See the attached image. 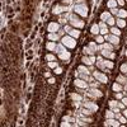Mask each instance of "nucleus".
Returning a JSON list of instances; mask_svg holds the SVG:
<instances>
[{
  "instance_id": "5",
  "label": "nucleus",
  "mask_w": 127,
  "mask_h": 127,
  "mask_svg": "<svg viewBox=\"0 0 127 127\" xmlns=\"http://www.w3.org/2000/svg\"><path fill=\"white\" fill-rule=\"evenodd\" d=\"M93 76H94V78L99 81V83H108V78L104 74H102L101 71H94V74H93Z\"/></svg>"
},
{
  "instance_id": "1",
  "label": "nucleus",
  "mask_w": 127,
  "mask_h": 127,
  "mask_svg": "<svg viewBox=\"0 0 127 127\" xmlns=\"http://www.w3.org/2000/svg\"><path fill=\"white\" fill-rule=\"evenodd\" d=\"M76 38L74 37H71V36H65L61 38V43L65 46V47H68V48H74L76 46Z\"/></svg>"
},
{
  "instance_id": "30",
  "label": "nucleus",
  "mask_w": 127,
  "mask_h": 127,
  "mask_svg": "<svg viewBox=\"0 0 127 127\" xmlns=\"http://www.w3.org/2000/svg\"><path fill=\"white\" fill-rule=\"evenodd\" d=\"M111 32H112V34H114V36H119V34H121V31H119L118 28H116V27H112V28H111Z\"/></svg>"
},
{
  "instance_id": "11",
  "label": "nucleus",
  "mask_w": 127,
  "mask_h": 127,
  "mask_svg": "<svg viewBox=\"0 0 127 127\" xmlns=\"http://www.w3.org/2000/svg\"><path fill=\"white\" fill-rule=\"evenodd\" d=\"M89 95H92V97H95V98H101V97H103V93H102L101 90L95 89V88H93V89L89 92Z\"/></svg>"
},
{
  "instance_id": "45",
  "label": "nucleus",
  "mask_w": 127,
  "mask_h": 127,
  "mask_svg": "<svg viewBox=\"0 0 127 127\" xmlns=\"http://www.w3.org/2000/svg\"><path fill=\"white\" fill-rule=\"evenodd\" d=\"M116 98H117V99H122L123 97H122V94H121V93L117 92V93H116Z\"/></svg>"
},
{
  "instance_id": "4",
  "label": "nucleus",
  "mask_w": 127,
  "mask_h": 127,
  "mask_svg": "<svg viewBox=\"0 0 127 127\" xmlns=\"http://www.w3.org/2000/svg\"><path fill=\"white\" fill-rule=\"evenodd\" d=\"M104 40L108 41L109 43H112V45H118L119 43L118 36H114V34H104Z\"/></svg>"
},
{
  "instance_id": "35",
  "label": "nucleus",
  "mask_w": 127,
  "mask_h": 127,
  "mask_svg": "<svg viewBox=\"0 0 127 127\" xmlns=\"http://www.w3.org/2000/svg\"><path fill=\"white\" fill-rule=\"evenodd\" d=\"M107 24H109V25H114V24H116L114 18H112V17H111V18H109V19L107 20Z\"/></svg>"
},
{
  "instance_id": "14",
  "label": "nucleus",
  "mask_w": 127,
  "mask_h": 127,
  "mask_svg": "<svg viewBox=\"0 0 127 127\" xmlns=\"http://www.w3.org/2000/svg\"><path fill=\"white\" fill-rule=\"evenodd\" d=\"M59 57L61 59V60H66V61H69L70 57H71V55H70V52L65 51V52H62V53H59Z\"/></svg>"
},
{
  "instance_id": "17",
  "label": "nucleus",
  "mask_w": 127,
  "mask_h": 127,
  "mask_svg": "<svg viewBox=\"0 0 127 127\" xmlns=\"http://www.w3.org/2000/svg\"><path fill=\"white\" fill-rule=\"evenodd\" d=\"M55 51H56L57 53H62V52H65V51H66V47L62 45V43H60V45H57V46H56V50H55Z\"/></svg>"
},
{
  "instance_id": "13",
  "label": "nucleus",
  "mask_w": 127,
  "mask_h": 127,
  "mask_svg": "<svg viewBox=\"0 0 127 127\" xmlns=\"http://www.w3.org/2000/svg\"><path fill=\"white\" fill-rule=\"evenodd\" d=\"M102 56H104V57H107V59H114V56L116 55L113 53V52H111V51H108V50H102Z\"/></svg>"
},
{
  "instance_id": "51",
  "label": "nucleus",
  "mask_w": 127,
  "mask_h": 127,
  "mask_svg": "<svg viewBox=\"0 0 127 127\" xmlns=\"http://www.w3.org/2000/svg\"><path fill=\"white\" fill-rule=\"evenodd\" d=\"M126 56H127V51H126Z\"/></svg>"
},
{
  "instance_id": "22",
  "label": "nucleus",
  "mask_w": 127,
  "mask_h": 127,
  "mask_svg": "<svg viewBox=\"0 0 127 127\" xmlns=\"http://www.w3.org/2000/svg\"><path fill=\"white\" fill-rule=\"evenodd\" d=\"M112 89H113L116 93H117V92H122V86H121L119 83H114L113 86H112Z\"/></svg>"
},
{
  "instance_id": "28",
  "label": "nucleus",
  "mask_w": 127,
  "mask_h": 127,
  "mask_svg": "<svg viewBox=\"0 0 127 127\" xmlns=\"http://www.w3.org/2000/svg\"><path fill=\"white\" fill-rule=\"evenodd\" d=\"M118 17L119 18H126L127 17V10H123V9H121V10H118Z\"/></svg>"
},
{
  "instance_id": "10",
  "label": "nucleus",
  "mask_w": 127,
  "mask_h": 127,
  "mask_svg": "<svg viewBox=\"0 0 127 127\" xmlns=\"http://www.w3.org/2000/svg\"><path fill=\"white\" fill-rule=\"evenodd\" d=\"M84 107H85V108H89L92 112L98 111V106H97V104H94V103H92V102H85V103H84Z\"/></svg>"
},
{
  "instance_id": "42",
  "label": "nucleus",
  "mask_w": 127,
  "mask_h": 127,
  "mask_svg": "<svg viewBox=\"0 0 127 127\" xmlns=\"http://www.w3.org/2000/svg\"><path fill=\"white\" fill-rule=\"evenodd\" d=\"M117 107H118L119 109H123V108H125L126 106H125V104H123V103H121V102H118V104H117Z\"/></svg>"
},
{
  "instance_id": "46",
  "label": "nucleus",
  "mask_w": 127,
  "mask_h": 127,
  "mask_svg": "<svg viewBox=\"0 0 127 127\" xmlns=\"http://www.w3.org/2000/svg\"><path fill=\"white\" fill-rule=\"evenodd\" d=\"M122 103L125 104L126 107H127V98H122Z\"/></svg>"
},
{
  "instance_id": "33",
  "label": "nucleus",
  "mask_w": 127,
  "mask_h": 127,
  "mask_svg": "<svg viewBox=\"0 0 127 127\" xmlns=\"http://www.w3.org/2000/svg\"><path fill=\"white\" fill-rule=\"evenodd\" d=\"M79 73H85V74H89V70H88L85 66H79Z\"/></svg>"
},
{
  "instance_id": "18",
  "label": "nucleus",
  "mask_w": 127,
  "mask_h": 127,
  "mask_svg": "<svg viewBox=\"0 0 127 127\" xmlns=\"http://www.w3.org/2000/svg\"><path fill=\"white\" fill-rule=\"evenodd\" d=\"M109 18H111V12H104V13H102V15H101V19H102L103 22L108 20Z\"/></svg>"
},
{
  "instance_id": "8",
  "label": "nucleus",
  "mask_w": 127,
  "mask_h": 127,
  "mask_svg": "<svg viewBox=\"0 0 127 127\" xmlns=\"http://www.w3.org/2000/svg\"><path fill=\"white\" fill-rule=\"evenodd\" d=\"M74 83H75V85H76V86H78V88H81V89H86V88H88L86 81H85V80H83V79H76Z\"/></svg>"
},
{
  "instance_id": "37",
  "label": "nucleus",
  "mask_w": 127,
  "mask_h": 127,
  "mask_svg": "<svg viewBox=\"0 0 127 127\" xmlns=\"http://www.w3.org/2000/svg\"><path fill=\"white\" fill-rule=\"evenodd\" d=\"M55 59H56V57H55L53 56V55H46V60H48V61H55Z\"/></svg>"
},
{
  "instance_id": "49",
  "label": "nucleus",
  "mask_w": 127,
  "mask_h": 127,
  "mask_svg": "<svg viewBox=\"0 0 127 127\" xmlns=\"http://www.w3.org/2000/svg\"><path fill=\"white\" fill-rule=\"evenodd\" d=\"M123 116L127 118V108H125V111H123Z\"/></svg>"
},
{
  "instance_id": "50",
  "label": "nucleus",
  "mask_w": 127,
  "mask_h": 127,
  "mask_svg": "<svg viewBox=\"0 0 127 127\" xmlns=\"http://www.w3.org/2000/svg\"><path fill=\"white\" fill-rule=\"evenodd\" d=\"M45 76H46V78H50L51 75H50V73H46V74H45Z\"/></svg>"
},
{
  "instance_id": "2",
  "label": "nucleus",
  "mask_w": 127,
  "mask_h": 127,
  "mask_svg": "<svg viewBox=\"0 0 127 127\" xmlns=\"http://www.w3.org/2000/svg\"><path fill=\"white\" fill-rule=\"evenodd\" d=\"M69 19H70V24L73 27H75V28H83V27H84V22H81L78 17L74 15V14L70 15Z\"/></svg>"
},
{
  "instance_id": "29",
  "label": "nucleus",
  "mask_w": 127,
  "mask_h": 127,
  "mask_svg": "<svg viewBox=\"0 0 127 127\" xmlns=\"http://www.w3.org/2000/svg\"><path fill=\"white\" fill-rule=\"evenodd\" d=\"M83 51H84V53H88V55H94V51H93V50L90 48V47H84L83 48Z\"/></svg>"
},
{
  "instance_id": "24",
  "label": "nucleus",
  "mask_w": 127,
  "mask_h": 127,
  "mask_svg": "<svg viewBox=\"0 0 127 127\" xmlns=\"http://www.w3.org/2000/svg\"><path fill=\"white\" fill-rule=\"evenodd\" d=\"M116 23H117V25L119 27V28H123V27L126 25V22L123 20V18H118L117 20H116Z\"/></svg>"
},
{
  "instance_id": "25",
  "label": "nucleus",
  "mask_w": 127,
  "mask_h": 127,
  "mask_svg": "<svg viewBox=\"0 0 127 127\" xmlns=\"http://www.w3.org/2000/svg\"><path fill=\"white\" fill-rule=\"evenodd\" d=\"M117 4H118V3H117V0H109L107 5H108V8H111V9H112V8H116V7H117Z\"/></svg>"
},
{
  "instance_id": "15",
  "label": "nucleus",
  "mask_w": 127,
  "mask_h": 127,
  "mask_svg": "<svg viewBox=\"0 0 127 127\" xmlns=\"http://www.w3.org/2000/svg\"><path fill=\"white\" fill-rule=\"evenodd\" d=\"M90 32L93 33V34L98 36L99 33H101V28H99V25H98V24H93V25H92V28H90Z\"/></svg>"
},
{
  "instance_id": "21",
  "label": "nucleus",
  "mask_w": 127,
  "mask_h": 127,
  "mask_svg": "<svg viewBox=\"0 0 127 127\" xmlns=\"http://www.w3.org/2000/svg\"><path fill=\"white\" fill-rule=\"evenodd\" d=\"M116 118H117L121 123H126L127 122V118L125 117V116H121L119 113H116Z\"/></svg>"
},
{
  "instance_id": "16",
  "label": "nucleus",
  "mask_w": 127,
  "mask_h": 127,
  "mask_svg": "<svg viewBox=\"0 0 127 127\" xmlns=\"http://www.w3.org/2000/svg\"><path fill=\"white\" fill-rule=\"evenodd\" d=\"M69 36H71V37H74V38H78L79 36H80V31H78V28H73L70 32H69Z\"/></svg>"
},
{
  "instance_id": "32",
  "label": "nucleus",
  "mask_w": 127,
  "mask_h": 127,
  "mask_svg": "<svg viewBox=\"0 0 127 127\" xmlns=\"http://www.w3.org/2000/svg\"><path fill=\"white\" fill-rule=\"evenodd\" d=\"M95 41H97V43H101V45H102V43H104V41H106V40H104V37H103V36H99V34H98Z\"/></svg>"
},
{
  "instance_id": "39",
  "label": "nucleus",
  "mask_w": 127,
  "mask_h": 127,
  "mask_svg": "<svg viewBox=\"0 0 127 127\" xmlns=\"http://www.w3.org/2000/svg\"><path fill=\"white\" fill-rule=\"evenodd\" d=\"M117 104H118V102H116V101H111V102H109V106H111V108L117 107Z\"/></svg>"
},
{
  "instance_id": "31",
  "label": "nucleus",
  "mask_w": 127,
  "mask_h": 127,
  "mask_svg": "<svg viewBox=\"0 0 127 127\" xmlns=\"http://www.w3.org/2000/svg\"><path fill=\"white\" fill-rule=\"evenodd\" d=\"M104 65H106V68H108V69H113V62L112 61H108V60H104Z\"/></svg>"
},
{
  "instance_id": "19",
  "label": "nucleus",
  "mask_w": 127,
  "mask_h": 127,
  "mask_svg": "<svg viewBox=\"0 0 127 127\" xmlns=\"http://www.w3.org/2000/svg\"><path fill=\"white\" fill-rule=\"evenodd\" d=\"M59 37H60V34H59L57 32H56V33H50V34H48V40H51V41H57Z\"/></svg>"
},
{
  "instance_id": "23",
  "label": "nucleus",
  "mask_w": 127,
  "mask_h": 127,
  "mask_svg": "<svg viewBox=\"0 0 127 127\" xmlns=\"http://www.w3.org/2000/svg\"><path fill=\"white\" fill-rule=\"evenodd\" d=\"M117 83H119V84H127V79L123 75H118L117 76Z\"/></svg>"
},
{
  "instance_id": "26",
  "label": "nucleus",
  "mask_w": 127,
  "mask_h": 127,
  "mask_svg": "<svg viewBox=\"0 0 127 127\" xmlns=\"http://www.w3.org/2000/svg\"><path fill=\"white\" fill-rule=\"evenodd\" d=\"M70 97L71 98H73L74 99V101H78V102H81V95H79V94H75V93H71V94H70Z\"/></svg>"
},
{
  "instance_id": "40",
  "label": "nucleus",
  "mask_w": 127,
  "mask_h": 127,
  "mask_svg": "<svg viewBox=\"0 0 127 127\" xmlns=\"http://www.w3.org/2000/svg\"><path fill=\"white\" fill-rule=\"evenodd\" d=\"M61 73H62V69L61 68H59V66H57V68H55V74L59 75V74H61Z\"/></svg>"
},
{
  "instance_id": "41",
  "label": "nucleus",
  "mask_w": 127,
  "mask_h": 127,
  "mask_svg": "<svg viewBox=\"0 0 127 127\" xmlns=\"http://www.w3.org/2000/svg\"><path fill=\"white\" fill-rule=\"evenodd\" d=\"M71 29H73V28H71L70 25H65V27H64V31H65V32H68V33H69Z\"/></svg>"
},
{
  "instance_id": "20",
  "label": "nucleus",
  "mask_w": 127,
  "mask_h": 127,
  "mask_svg": "<svg viewBox=\"0 0 127 127\" xmlns=\"http://www.w3.org/2000/svg\"><path fill=\"white\" fill-rule=\"evenodd\" d=\"M56 43L55 42H48L47 45H46V47H47V50H50V51H55V50H56Z\"/></svg>"
},
{
  "instance_id": "47",
  "label": "nucleus",
  "mask_w": 127,
  "mask_h": 127,
  "mask_svg": "<svg viewBox=\"0 0 127 127\" xmlns=\"http://www.w3.org/2000/svg\"><path fill=\"white\" fill-rule=\"evenodd\" d=\"M117 3L119 5H125V0H117Z\"/></svg>"
},
{
  "instance_id": "36",
  "label": "nucleus",
  "mask_w": 127,
  "mask_h": 127,
  "mask_svg": "<svg viewBox=\"0 0 127 127\" xmlns=\"http://www.w3.org/2000/svg\"><path fill=\"white\" fill-rule=\"evenodd\" d=\"M121 71H122L123 74H127V64H122V66H121Z\"/></svg>"
},
{
  "instance_id": "34",
  "label": "nucleus",
  "mask_w": 127,
  "mask_h": 127,
  "mask_svg": "<svg viewBox=\"0 0 127 127\" xmlns=\"http://www.w3.org/2000/svg\"><path fill=\"white\" fill-rule=\"evenodd\" d=\"M89 47H90V48H92L94 52H95L97 50H98V47H97V43H95V42H90V43H89Z\"/></svg>"
},
{
  "instance_id": "12",
  "label": "nucleus",
  "mask_w": 127,
  "mask_h": 127,
  "mask_svg": "<svg viewBox=\"0 0 127 127\" xmlns=\"http://www.w3.org/2000/svg\"><path fill=\"white\" fill-rule=\"evenodd\" d=\"M98 25H99V28H101V33H102V34H107V33H108V28H107L106 22H103V20H102Z\"/></svg>"
},
{
  "instance_id": "9",
  "label": "nucleus",
  "mask_w": 127,
  "mask_h": 127,
  "mask_svg": "<svg viewBox=\"0 0 127 127\" xmlns=\"http://www.w3.org/2000/svg\"><path fill=\"white\" fill-rule=\"evenodd\" d=\"M81 61L84 62L85 65H93V64H94V61H95V57L93 56V55H92L90 57H86V56H84V57L81 59Z\"/></svg>"
},
{
  "instance_id": "6",
  "label": "nucleus",
  "mask_w": 127,
  "mask_h": 127,
  "mask_svg": "<svg viewBox=\"0 0 127 127\" xmlns=\"http://www.w3.org/2000/svg\"><path fill=\"white\" fill-rule=\"evenodd\" d=\"M59 29H60V24H59V23H55V22L50 23L48 27H47V31H48L50 33H56Z\"/></svg>"
},
{
  "instance_id": "27",
  "label": "nucleus",
  "mask_w": 127,
  "mask_h": 127,
  "mask_svg": "<svg viewBox=\"0 0 127 127\" xmlns=\"http://www.w3.org/2000/svg\"><path fill=\"white\" fill-rule=\"evenodd\" d=\"M106 117L107 118H116V113L112 111V109H111V111H107L106 112Z\"/></svg>"
},
{
  "instance_id": "48",
  "label": "nucleus",
  "mask_w": 127,
  "mask_h": 127,
  "mask_svg": "<svg viewBox=\"0 0 127 127\" xmlns=\"http://www.w3.org/2000/svg\"><path fill=\"white\" fill-rule=\"evenodd\" d=\"M48 83H50V84H53V83H55V79H53V78H50V79H48Z\"/></svg>"
},
{
  "instance_id": "7",
  "label": "nucleus",
  "mask_w": 127,
  "mask_h": 127,
  "mask_svg": "<svg viewBox=\"0 0 127 127\" xmlns=\"http://www.w3.org/2000/svg\"><path fill=\"white\" fill-rule=\"evenodd\" d=\"M106 126H113V127H118L119 126V121L114 119V118H107V121L104 122Z\"/></svg>"
},
{
  "instance_id": "3",
  "label": "nucleus",
  "mask_w": 127,
  "mask_h": 127,
  "mask_svg": "<svg viewBox=\"0 0 127 127\" xmlns=\"http://www.w3.org/2000/svg\"><path fill=\"white\" fill-rule=\"evenodd\" d=\"M75 13H78L81 17H86L88 15V7L85 4H76L75 5Z\"/></svg>"
},
{
  "instance_id": "44",
  "label": "nucleus",
  "mask_w": 127,
  "mask_h": 127,
  "mask_svg": "<svg viewBox=\"0 0 127 127\" xmlns=\"http://www.w3.org/2000/svg\"><path fill=\"white\" fill-rule=\"evenodd\" d=\"M117 13H118L117 8H112V9H111V14H117Z\"/></svg>"
},
{
  "instance_id": "43",
  "label": "nucleus",
  "mask_w": 127,
  "mask_h": 127,
  "mask_svg": "<svg viewBox=\"0 0 127 127\" xmlns=\"http://www.w3.org/2000/svg\"><path fill=\"white\" fill-rule=\"evenodd\" d=\"M83 113H84V114H92V111H89V109H83Z\"/></svg>"
},
{
  "instance_id": "38",
  "label": "nucleus",
  "mask_w": 127,
  "mask_h": 127,
  "mask_svg": "<svg viewBox=\"0 0 127 127\" xmlns=\"http://www.w3.org/2000/svg\"><path fill=\"white\" fill-rule=\"evenodd\" d=\"M48 66H50V68H52V69H55V68H57V62L50 61V62H48Z\"/></svg>"
}]
</instances>
